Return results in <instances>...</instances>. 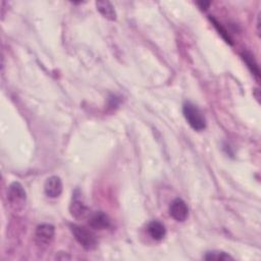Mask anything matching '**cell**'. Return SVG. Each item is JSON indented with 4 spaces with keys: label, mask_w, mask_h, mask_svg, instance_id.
I'll return each instance as SVG.
<instances>
[{
    "label": "cell",
    "mask_w": 261,
    "mask_h": 261,
    "mask_svg": "<svg viewBox=\"0 0 261 261\" xmlns=\"http://www.w3.org/2000/svg\"><path fill=\"white\" fill-rule=\"evenodd\" d=\"M183 113L191 128L195 131H203L206 128V121L204 115L195 104L187 101L183 105Z\"/></svg>",
    "instance_id": "1"
},
{
    "label": "cell",
    "mask_w": 261,
    "mask_h": 261,
    "mask_svg": "<svg viewBox=\"0 0 261 261\" xmlns=\"http://www.w3.org/2000/svg\"><path fill=\"white\" fill-rule=\"evenodd\" d=\"M72 234L80 245L87 250H94L98 245V240L92 230L78 225H71Z\"/></svg>",
    "instance_id": "2"
},
{
    "label": "cell",
    "mask_w": 261,
    "mask_h": 261,
    "mask_svg": "<svg viewBox=\"0 0 261 261\" xmlns=\"http://www.w3.org/2000/svg\"><path fill=\"white\" fill-rule=\"evenodd\" d=\"M7 198L14 208L15 209L23 208L26 203L27 194L24 187L22 186V184H20L18 182H14L8 188Z\"/></svg>",
    "instance_id": "3"
},
{
    "label": "cell",
    "mask_w": 261,
    "mask_h": 261,
    "mask_svg": "<svg viewBox=\"0 0 261 261\" xmlns=\"http://www.w3.org/2000/svg\"><path fill=\"white\" fill-rule=\"evenodd\" d=\"M170 216L180 222L185 221L189 215V208L187 203L181 198H177L170 203L169 206Z\"/></svg>",
    "instance_id": "4"
},
{
    "label": "cell",
    "mask_w": 261,
    "mask_h": 261,
    "mask_svg": "<svg viewBox=\"0 0 261 261\" xmlns=\"http://www.w3.org/2000/svg\"><path fill=\"white\" fill-rule=\"evenodd\" d=\"M55 235V229L52 225L49 224H42L38 226L36 229V240L39 244L48 245L51 243Z\"/></svg>",
    "instance_id": "5"
},
{
    "label": "cell",
    "mask_w": 261,
    "mask_h": 261,
    "mask_svg": "<svg viewBox=\"0 0 261 261\" xmlns=\"http://www.w3.org/2000/svg\"><path fill=\"white\" fill-rule=\"evenodd\" d=\"M44 191L47 197L49 198L60 197L62 193V182L61 178L56 176L48 178L44 185Z\"/></svg>",
    "instance_id": "6"
},
{
    "label": "cell",
    "mask_w": 261,
    "mask_h": 261,
    "mask_svg": "<svg viewBox=\"0 0 261 261\" xmlns=\"http://www.w3.org/2000/svg\"><path fill=\"white\" fill-rule=\"evenodd\" d=\"M89 226L94 230H106L111 225L109 216L103 211H96L92 214L88 221Z\"/></svg>",
    "instance_id": "7"
},
{
    "label": "cell",
    "mask_w": 261,
    "mask_h": 261,
    "mask_svg": "<svg viewBox=\"0 0 261 261\" xmlns=\"http://www.w3.org/2000/svg\"><path fill=\"white\" fill-rule=\"evenodd\" d=\"M147 231L150 237L155 241H161L167 235V230L160 221L153 220L149 222L147 227Z\"/></svg>",
    "instance_id": "8"
},
{
    "label": "cell",
    "mask_w": 261,
    "mask_h": 261,
    "mask_svg": "<svg viewBox=\"0 0 261 261\" xmlns=\"http://www.w3.org/2000/svg\"><path fill=\"white\" fill-rule=\"evenodd\" d=\"M96 7H97V11L103 15V17L107 18L109 21L117 20V13H115L113 5L109 1H105V0L97 1L96 2Z\"/></svg>",
    "instance_id": "9"
},
{
    "label": "cell",
    "mask_w": 261,
    "mask_h": 261,
    "mask_svg": "<svg viewBox=\"0 0 261 261\" xmlns=\"http://www.w3.org/2000/svg\"><path fill=\"white\" fill-rule=\"evenodd\" d=\"M70 211L74 217L80 219V218H84L86 216V215L88 214V208L86 207V205L84 204L80 198H78L75 195V197L73 198V201L71 203Z\"/></svg>",
    "instance_id": "10"
},
{
    "label": "cell",
    "mask_w": 261,
    "mask_h": 261,
    "mask_svg": "<svg viewBox=\"0 0 261 261\" xmlns=\"http://www.w3.org/2000/svg\"><path fill=\"white\" fill-rule=\"evenodd\" d=\"M242 57H243V60H244L245 63L247 64L248 69L251 71V73H252L257 79H259L260 78V71H259L258 63L256 62V61L254 59V55L249 51H244L243 53H242Z\"/></svg>",
    "instance_id": "11"
},
{
    "label": "cell",
    "mask_w": 261,
    "mask_h": 261,
    "mask_svg": "<svg viewBox=\"0 0 261 261\" xmlns=\"http://www.w3.org/2000/svg\"><path fill=\"white\" fill-rule=\"evenodd\" d=\"M205 260H230L233 259L230 255H229L226 252L222 251H211V252H207L204 256Z\"/></svg>",
    "instance_id": "12"
},
{
    "label": "cell",
    "mask_w": 261,
    "mask_h": 261,
    "mask_svg": "<svg viewBox=\"0 0 261 261\" xmlns=\"http://www.w3.org/2000/svg\"><path fill=\"white\" fill-rule=\"evenodd\" d=\"M210 20H211L212 23H214L215 27V28L217 29V30H218L219 34H221V36L225 38L226 41H227L228 43L231 44V40H230V36H229V33H227V31L225 30V28L221 26V24H219L218 22H216V21H215V18H214V17H210Z\"/></svg>",
    "instance_id": "13"
},
{
    "label": "cell",
    "mask_w": 261,
    "mask_h": 261,
    "mask_svg": "<svg viewBox=\"0 0 261 261\" xmlns=\"http://www.w3.org/2000/svg\"><path fill=\"white\" fill-rule=\"evenodd\" d=\"M198 5L200 6V8L202 9H206L209 5H210V2H204V1H201V2H198Z\"/></svg>",
    "instance_id": "14"
},
{
    "label": "cell",
    "mask_w": 261,
    "mask_h": 261,
    "mask_svg": "<svg viewBox=\"0 0 261 261\" xmlns=\"http://www.w3.org/2000/svg\"><path fill=\"white\" fill-rule=\"evenodd\" d=\"M257 28H258V34L260 32V15H258V21H257Z\"/></svg>",
    "instance_id": "15"
}]
</instances>
